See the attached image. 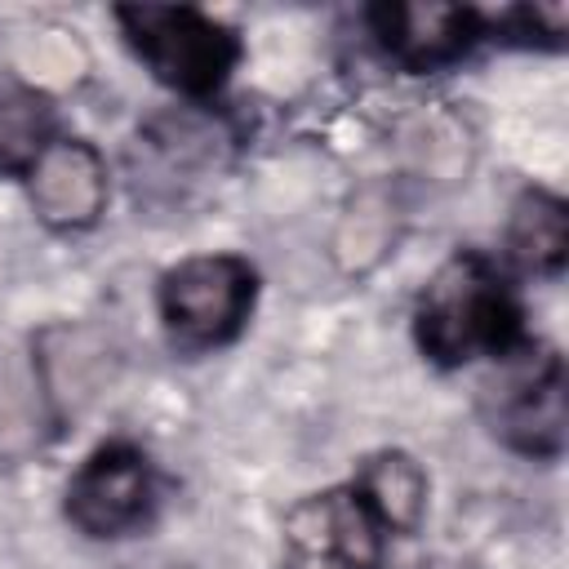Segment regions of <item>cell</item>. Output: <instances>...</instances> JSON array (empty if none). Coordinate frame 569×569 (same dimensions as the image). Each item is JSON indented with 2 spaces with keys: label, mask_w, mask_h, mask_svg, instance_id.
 <instances>
[{
  "label": "cell",
  "mask_w": 569,
  "mask_h": 569,
  "mask_svg": "<svg viewBox=\"0 0 569 569\" xmlns=\"http://www.w3.org/2000/svg\"><path fill=\"white\" fill-rule=\"evenodd\" d=\"M413 338L418 351L440 369L498 360L502 351L525 342L520 293L493 258L476 249H458L418 293Z\"/></svg>",
  "instance_id": "cell-1"
},
{
  "label": "cell",
  "mask_w": 569,
  "mask_h": 569,
  "mask_svg": "<svg viewBox=\"0 0 569 569\" xmlns=\"http://www.w3.org/2000/svg\"><path fill=\"white\" fill-rule=\"evenodd\" d=\"M480 418L493 440L525 458L565 453V360L547 342H516L493 360V373L480 382Z\"/></svg>",
  "instance_id": "cell-2"
},
{
  "label": "cell",
  "mask_w": 569,
  "mask_h": 569,
  "mask_svg": "<svg viewBox=\"0 0 569 569\" xmlns=\"http://www.w3.org/2000/svg\"><path fill=\"white\" fill-rule=\"evenodd\" d=\"M116 22L151 76L187 98L222 89L240 62V36L191 4H120Z\"/></svg>",
  "instance_id": "cell-3"
},
{
  "label": "cell",
  "mask_w": 569,
  "mask_h": 569,
  "mask_svg": "<svg viewBox=\"0 0 569 569\" xmlns=\"http://www.w3.org/2000/svg\"><path fill=\"white\" fill-rule=\"evenodd\" d=\"M258 276L236 253H196L160 276L156 302L173 347L213 351L227 347L253 311Z\"/></svg>",
  "instance_id": "cell-4"
},
{
  "label": "cell",
  "mask_w": 569,
  "mask_h": 569,
  "mask_svg": "<svg viewBox=\"0 0 569 569\" xmlns=\"http://www.w3.org/2000/svg\"><path fill=\"white\" fill-rule=\"evenodd\" d=\"M387 542L391 525L356 480L311 493L284 516V569H382Z\"/></svg>",
  "instance_id": "cell-5"
},
{
  "label": "cell",
  "mask_w": 569,
  "mask_h": 569,
  "mask_svg": "<svg viewBox=\"0 0 569 569\" xmlns=\"http://www.w3.org/2000/svg\"><path fill=\"white\" fill-rule=\"evenodd\" d=\"M156 511L151 458L129 440L98 445L67 480V520L89 538L138 533Z\"/></svg>",
  "instance_id": "cell-6"
},
{
  "label": "cell",
  "mask_w": 569,
  "mask_h": 569,
  "mask_svg": "<svg viewBox=\"0 0 569 569\" xmlns=\"http://www.w3.org/2000/svg\"><path fill=\"white\" fill-rule=\"evenodd\" d=\"M373 40L405 71H440L462 62L485 36V18L471 4H373L365 13Z\"/></svg>",
  "instance_id": "cell-7"
},
{
  "label": "cell",
  "mask_w": 569,
  "mask_h": 569,
  "mask_svg": "<svg viewBox=\"0 0 569 569\" xmlns=\"http://www.w3.org/2000/svg\"><path fill=\"white\" fill-rule=\"evenodd\" d=\"M27 178H31L40 218L53 227H89L102 213L107 173L98 151L80 138H58Z\"/></svg>",
  "instance_id": "cell-8"
},
{
  "label": "cell",
  "mask_w": 569,
  "mask_h": 569,
  "mask_svg": "<svg viewBox=\"0 0 569 569\" xmlns=\"http://www.w3.org/2000/svg\"><path fill=\"white\" fill-rule=\"evenodd\" d=\"M569 253V213L565 200L529 187L516 204H511V222H507V258L533 276H560Z\"/></svg>",
  "instance_id": "cell-9"
},
{
  "label": "cell",
  "mask_w": 569,
  "mask_h": 569,
  "mask_svg": "<svg viewBox=\"0 0 569 569\" xmlns=\"http://www.w3.org/2000/svg\"><path fill=\"white\" fill-rule=\"evenodd\" d=\"M53 102L31 84H0V178H27L58 142Z\"/></svg>",
  "instance_id": "cell-10"
},
{
  "label": "cell",
  "mask_w": 569,
  "mask_h": 569,
  "mask_svg": "<svg viewBox=\"0 0 569 569\" xmlns=\"http://www.w3.org/2000/svg\"><path fill=\"white\" fill-rule=\"evenodd\" d=\"M351 480L369 493V502L391 525V533H413L418 529V520L427 511V476L409 453L382 449V453L365 458V467Z\"/></svg>",
  "instance_id": "cell-11"
},
{
  "label": "cell",
  "mask_w": 569,
  "mask_h": 569,
  "mask_svg": "<svg viewBox=\"0 0 569 569\" xmlns=\"http://www.w3.org/2000/svg\"><path fill=\"white\" fill-rule=\"evenodd\" d=\"M418 569H462V565H445V560H431V565H418Z\"/></svg>",
  "instance_id": "cell-12"
}]
</instances>
